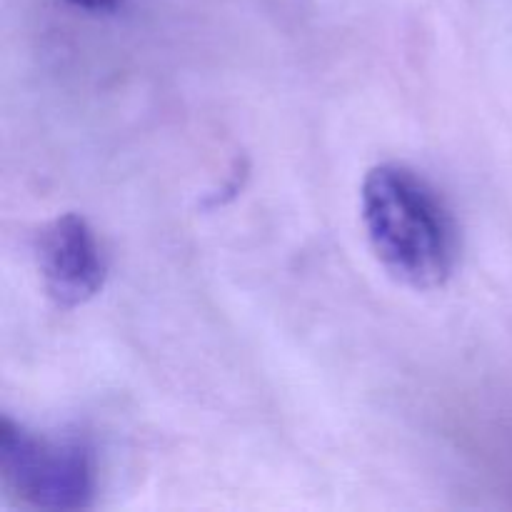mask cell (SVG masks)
Instances as JSON below:
<instances>
[{
    "label": "cell",
    "mask_w": 512,
    "mask_h": 512,
    "mask_svg": "<svg viewBox=\"0 0 512 512\" xmlns=\"http://www.w3.org/2000/svg\"><path fill=\"white\" fill-rule=\"evenodd\" d=\"M43 288L60 308H78L100 293L105 260L88 220L75 213L50 220L35 240Z\"/></svg>",
    "instance_id": "3957f363"
},
{
    "label": "cell",
    "mask_w": 512,
    "mask_h": 512,
    "mask_svg": "<svg viewBox=\"0 0 512 512\" xmlns=\"http://www.w3.org/2000/svg\"><path fill=\"white\" fill-rule=\"evenodd\" d=\"M68 3L78 5V8L93 10V13H110V10L118 8L123 0H68Z\"/></svg>",
    "instance_id": "277c9868"
},
{
    "label": "cell",
    "mask_w": 512,
    "mask_h": 512,
    "mask_svg": "<svg viewBox=\"0 0 512 512\" xmlns=\"http://www.w3.org/2000/svg\"><path fill=\"white\" fill-rule=\"evenodd\" d=\"M360 218L378 263L398 283L433 290L458 263V228L438 190L403 163H380L360 188Z\"/></svg>",
    "instance_id": "6da1fadb"
},
{
    "label": "cell",
    "mask_w": 512,
    "mask_h": 512,
    "mask_svg": "<svg viewBox=\"0 0 512 512\" xmlns=\"http://www.w3.org/2000/svg\"><path fill=\"white\" fill-rule=\"evenodd\" d=\"M0 478L35 510H85L95 498L93 450L78 438L35 433L5 415L0 423Z\"/></svg>",
    "instance_id": "7a4b0ae2"
}]
</instances>
